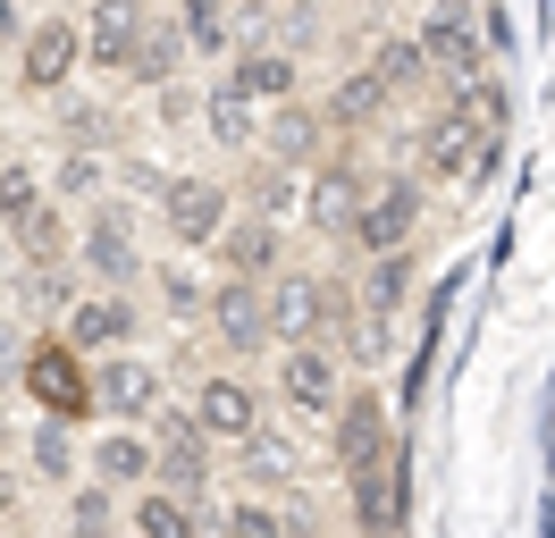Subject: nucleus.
Returning <instances> with one entry per match:
<instances>
[{
	"mask_svg": "<svg viewBox=\"0 0 555 538\" xmlns=\"http://www.w3.org/2000/svg\"><path fill=\"white\" fill-rule=\"evenodd\" d=\"M17 396L35 404V412H60V421H93L102 404H93V362L76 354L68 336H42V345H26L17 354Z\"/></svg>",
	"mask_w": 555,
	"mask_h": 538,
	"instance_id": "nucleus-1",
	"label": "nucleus"
},
{
	"mask_svg": "<svg viewBox=\"0 0 555 538\" xmlns=\"http://www.w3.org/2000/svg\"><path fill=\"white\" fill-rule=\"evenodd\" d=\"M160 228H169L177 253H210L219 228L236 219V185L228 177H203V168H185V177H160Z\"/></svg>",
	"mask_w": 555,
	"mask_h": 538,
	"instance_id": "nucleus-2",
	"label": "nucleus"
},
{
	"mask_svg": "<svg viewBox=\"0 0 555 538\" xmlns=\"http://www.w3.org/2000/svg\"><path fill=\"white\" fill-rule=\"evenodd\" d=\"M203 329L219 336V354H236V362L278 354V336H270V278H236V269H219V286L203 295Z\"/></svg>",
	"mask_w": 555,
	"mask_h": 538,
	"instance_id": "nucleus-3",
	"label": "nucleus"
},
{
	"mask_svg": "<svg viewBox=\"0 0 555 538\" xmlns=\"http://www.w3.org/2000/svg\"><path fill=\"white\" fill-rule=\"evenodd\" d=\"M421 168H387V177H371L362 185V202H353V228H346V244L353 253H396V244H413V228H421Z\"/></svg>",
	"mask_w": 555,
	"mask_h": 538,
	"instance_id": "nucleus-4",
	"label": "nucleus"
},
{
	"mask_svg": "<svg viewBox=\"0 0 555 538\" xmlns=\"http://www.w3.org/2000/svg\"><path fill=\"white\" fill-rule=\"evenodd\" d=\"M76 67H85V17L76 9L26 17V34H17V93H68Z\"/></svg>",
	"mask_w": 555,
	"mask_h": 538,
	"instance_id": "nucleus-5",
	"label": "nucleus"
},
{
	"mask_svg": "<svg viewBox=\"0 0 555 538\" xmlns=\"http://www.w3.org/2000/svg\"><path fill=\"white\" fill-rule=\"evenodd\" d=\"M337 396H346V354H337L328 336H295V345H278V404H286V412L328 421Z\"/></svg>",
	"mask_w": 555,
	"mask_h": 538,
	"instance_id": "nucleus-6",
	"label": "nucleus"
},
{
	"mask_svg": "<svg viewBox=\"0 0 555 538\" xmlns=\"http://www.w3.org/2000/svg\"><path fill=\"white\" fill-rule=\"evenodd\" d=\"M210 446L219 437L194 421V412H177V404H160L152 412V479H169L177 497H210V479H219V463H210Z\"/></svg>",
	"mask_w": 555,
	"mask_h": 538,
	"instance_id": "nucleus-7",
	"label": "nucleus"
},
{
	"mask_svg": "<svg viewBox=\"0 0 555 538\" xmlns=\"http://www.w3.org/2000/svg\"><path fill=\"white\" fill-rule=\"evenodd\" d=\"M328 454H337V471H371V463L396 454V421H387V396L371 379H353L346 396H337V412H328Z\"/></svg>",
	"mask_w": 555,
	"mask_h": 538,
	"instance_id": "nucleus-8",
	"label": "nucleus"
},
{
	"mask_svg": "<svg viewBox=\"0 0 555 538\" xmlns=\"http://www.w3.org/2000/svg\"><path fill=\"white\" fill-rule=\"evenodd\" d=\"M60 336H68L85 362H93V354H118V345H135V336H143L135 286H93V295H76L68 311H60Z\"/></svg>",
	"mask_w": 555,
	"mask_h": 538,
	"instance_id": "nucleus-9",
	"label": "nucleus"
},
{
	"mask_svg": "<svg viewBox=\"0 0 555 538\" xmlns=\"http://www.w3.org/2000/svg\"><path fill=\"white\" fill-rule=\"evenodd\" d=\"M76 269H85L93 286H135V278H143V244H135V228H127L118 202L93 194L85 228H76Z\"/></svg>",
	"mask_w": 555,
	"mask_h": 538,
	"instance_id": "nucleus-10",
	"label": "nucleus"
},
{
	"mask_svg": "<svg viewBox=\"0 0 555 538\" xmlns=\"http://www.w3.org/2000/svg\"><path fill=\"white\" fill-rule=\"evenodd\" d=\"M362 185H371V168H362V161H346V152H320V161H312V185H304V228L328 235V244H346Z\"/></svg>",
	"mask_w": 555,
	"mask_h": 538,
	"instance_id": "nucleus-11",
	"label": "nucleus"
},
{
	"mask_svg": "<svg viewBox=\"0 0 555 538\" xmlns=\"http://www.w3.org/2000/svg\"><path fill=\"white\" fill-rule=\"evenodd\" d=\"M185 412H194V421H203V430L219 437V446H244V437L261 430L270 396H261V387H253L244 370H210L203 387H194V404H185Z\"/></svg>",
	"mask_w": 555,
	"mask_h": 538,
	"instance_id": "nucleus-12",
	"label": "nucleus"
},
{
	"mask_svg": "<svg viewBox=\"0 0 555 538\" xmlns=\"http://www.w3.org/2000/svg\"><path fill=\"white\" fill-rule=\"evenodd\" d=\"M160 370L143 362L135 345H118V354H93V404H102L109 421H152L160 412Z\"/></svg>",
	"mask_w": 555,
	"mask_h": 538,
	"instance_id": "nucleus-13",
	"label": "nucleus"
},
{
	"mask_svg": "<svg viewBox=\"0 0 555 538\" xmlns=\"http://www.w3.org/2000/svg\"><path fill=\"white\" fill-rule=\"evenodd\" d=\"M194 118H203V134L219 143V152H253V143H261V118H270V110H261V101H253V93L236 85V76L219 67L203 93H194Z\"/></svg>",
	"mask_w": 555,
	"mask_h": 538,
	"instance_id": "nucleus-14",
	"label": "nucleus"
},
{
	"mask_svg": "<svg viewBox=\"0 0 555 538\" xmlns=\"http://www.w3.org/2000/svg\"><path fill=\"white\" fill-rule=\"evenodd\" d=\"M270 336L295 345V336H328V278L320 269H278L270 278ZM337 345V336H328Z\"/></svg>",
	"mask_w": 555,
	"mask_h": 538,
	"instance_id": "nucleus-15",
	"label": "nucleus"
},
{
	"mask_svg": "<svg viewBox=\"0 0 555 538\" xmlns=\"http://www.w3.org/2000/svg\"><path fill=\"white\" fill-rule=\"evenodd\" d=\"M210 261L236 269V278H278V261H286V244H278V219H270V210H253V202H236V219L219 228Z\"/></svg>",
	"mask_w": 555,
	"mask_h": 538,
	"instance_id": "nucleus-16",
	"label": "nucleus"
},
{
	"mask_svg": "<svg viewBox=\"0 0 555 538\" xmlns=\"http://www.w3.org/2000/svg\"><path fill=\"white\" fill-rule=\"evenodd\" d=\"M143 17H152L143 0H85V67H102V76H127Z\"/></svg>",
	"mask_w": 555,
	"mask_h": 538,
	"instance_id": "nucleus-17",
	"label": "nucleus"
},
{
	"mask_svg": "<svg viewBox=\"0 0 555 538\" xmlns=\"http://www.w3.org/2000/svg\"><path fill=\"white\" fill-rule=\"evenodd\" d=\"M261 152H270L278 168H312L320 152H328V110H312V101H270V118H261Z\"/></svg>",
	"mask_w": 555,
	"mask_h": 538,
	"instance_id": "nucleus-18",
	"label": "nucleus"
},
{
	"mask_svg": "<svg viewBox=\"0 0 555 538\" xmlns=\"http://www.w3.org/2000/svg\"><path fill=\"white\" fill-rule=\"evenodd\" d=\"M421 51H429V67L447 76V85H472V76H488V42L480 26L463 17V9H438V17H421Z\"/></svg>",
	"mask_w": 555,
	"mask_h": 538,
	"instance_id": "nucleus-19",
	"label": "nucleus"
},
{
	"mask_svg": "<svg viewBox=\"0 0 555 538\" xmlns=\"http://www.w3.org/2000/svg\"><path fill=\"white\" fill-rule=\"evenodd\" d=\"M228 76H236V85L261 101V110L304 93V60H295L286 42H244V51H228Z\"/></svg>",
	"mask_w": 555,
	"mask_h": 538,
	"instance_id": "nucleus-20",
	"label": "nucleus"
},
{
	"mask_svg": "<svg viewBox=\"0 0 555 538\" xmlns=\"http://www.w3.org/2000/svg\"><path fill=\"white\" fill-rule=\"evenodd\" d=\"M185 60H194V51H185V26L152 9V17H143V34H135V60H127V85H143V93H169L177 76H185Z\"/></svg>",
	"mask_w": 555,
	"mask_h": 538,
	"instance_id": "nucleus-21",
	"label": "nucleus"
},
{
	"mask_svg": "<svg viewBox=\"0 0 555 538\" xmlns=\"http://www.w3.org/2000/svg\"><path fill=\"white\" fill-rule=\"evenodd\" d=\"M85 471H102L109 488H127V497H135L143 479H152V421H118L109 437H93Z\"/></svg>",
	"mask_w": 555,
	"mask_h": 538,
	"instance_id": "nucleus-22",
	"label": "nucleus"
},
{
	"mask_svg": "<svg viewBox=\"0 0 555 538\" xmlns=\"http://www.w3.org/2000/svg\"><path fill=\"white\" fill-rule=\"evenodd\" d=\"M396 110H404V101L387 93V76L362 60V67L337 76V93H328V127H353V134H362V127H379V118H396Z\"/></svg>",
	"mask_w": 555,
	"mask_h": 538,
	"instance_id": "nucleus-23",
	"label": "nucleus"
},
{
	"mask_svg": "<svg viewBox=\"0 0 555 538\" xmlns=\"http://www.w3.org/2000/svg\"><path fill=\"white\" fill-rule=\"evenodd\" d=\"M127 530H143V538H194V530H203V504L177 497L169 479H143L135 497H127Z\"/></svg>",
	"mask_w": 555,
	"mask_h": 538,
	"instance_id": "nucleus-24",
	"label": "nucleus"
},
{
	"mask_svg": "<svg viewBox=\"0 0 555 538\" xmlns=\"http://www.w3.org/2000/svg\"><path fill=\"white\" fill-rule=\"evenodd\" d=\"M26 463H35V479H51V488H68L76 471H85V446H76V421H60V412H35V430H26Z\"/></svg>",
	"mask_w": 555,
	"mask_h": 538,
	"instance_id": "nucleus-25",
	"label": "nucleus"
},
{
	"mask_svg": "<svg viewBox=\"0 0 555 538\" xmlns=\"http://www.w3.org/2000/svg\"><path fill=\"white\" fill-rule=\"evenodd\" d=\"M177 26H185V51L210 67L236 51V0H177Z\"/></svg>",
	"mask_w": 555,
	"mask_h": 538,
	"instance_id": "nucleus-26",
	"label": "nucleus"
},
{
	"mask_svg": "<svg viewBox=\"0 0 555 538\" xmlns=\"http://www.w3.org/2000/svg\"><path fill=\"white\" fill-rule=\"evenodd\" d=\"M362 303L371 311H404L413 303V244H396V253H362Z\"/></svg>",
	"mask_w": 555,
	"mask_h": 538,
	"instance_id": "nucleus-27",
	"label": "nucleus"
},
{
	"mask_svg": "<svg viewBox=\"0 0 555 538\" xmlns=\"http://www.w3.org/2000/svg\"><path fill=\"white\" fill-rule=\"evenodd\" d=\"M371 67L387 76V93H396V101H413L421 85L438 76V67H429V51H421V34H387L379 51H371Z\"/></svg>",
	"mask_w": 555,
	"mask_h": 538,
	"instance_id": "nucleus-28",
	"label": "nucleus"
},
{
	"mask_svg": "<svg viewBox=\"0 0 555 538\" xmlns=\"http://www.w3.org/2000/svg\"><path fill=\"white\" fill-rule=\"evenodd\" d=\"M42 202H51V177H35L26 161H9V168H0V228H9V235L26 228Z\"/></svg>",
	"mask_w": 555,
	"mask_h": 538,
	"instance_id": "nucleus-29",
	"label": "nucleus"
},
{
	"mask_svg": "<svg viewBox=\"0 0 555 538\" xmlns=\"http://www.w3.org/2000/svg\"><path fill=\"white\" fill-rule=\"evenodd\" d=\"M118 497H127V488H109L102 471H76L68 479V522L76 530H109V522H118Z\"/></svg>",
	"mask_w": 555,
	"mask_h": 538,
	"instance_id": "nucleus-30",
	"label": "nucleus"
},
{
	"mask_svg": "<svg viewBox=\"0 0 555 538\" xmlns=\"http://www.w3.org/2000/svg\"><path fill=\"white\" fill-rule=\"evenodd\" d=\"M219 530L228 538H278V530H295V522H286V504H270V497H236V504H219Z\"/></svg>",
	"mask_w": 555,
	"mask_h": 538,
	"instance_id": "nucleus-31",
	"label": "nucleus"
},
{
	"mask_svg": "<svg viewBox=\"0 0 555 538\" xmlns=\"http://www.w3.org/2000/svg\"><path fill=\"white\" fill-rule=\"evenodd\" d=\"M286 471H295V446H286V437H270V430L244 437V479H253V488H286Z\"/></svg>",
	"mask_w": 555,
	"mask_h": 538,
	"instance_id": "nucleus-32",
	"label": "nucleus"
},
{
	"mask_svg": "<svg viewBox=\"0 0 555 538\" xmlns=\"http://www.w3.org/2000/svg\"><path fill=\"white\" fill-rule=\"evenodd\" d=\"M60 143H68V152H109V143H118V118L93 110V101H76V110H60Z\"/></svg>",
	"mask_w": 555,
	"mask_h": 538,
	"instance_id": "nucleus-33",
	"label": "nucleus"
},
{
	"mask_svg": "<svg viewBox=\"0 0 555 538\" xmlns=\"http://www.w3.org/2000/svg\"><path fill=\"white\" fill-rule=\"evenodd\" d=\"M93 194H102V152H68V161L51 168V202L76 210V202H93Z\"/></svg>",
	"mask_w": 555,
	"mask_h": 538,
	"instance_id": "nucleus-34",
	"label": "nucleus"
},
{
	"mask_svg": "<svg viewBox=\"0 0 555 538\" xmlns=\"http://www.w3.org/2000/svg\"><path fill=\"white\" fill-rule=\"evenodd\" d=\"M244 202H253V210H270V219H286V210H295V168H261V177H253V194H244Z\"/></svg>",
	"mask_w": 555,
	"mask_h": 538,
	"instance_id": "nucleus-35",
	"label": "nucleus"
},
{
	"mask_svg": "<svg viewBox=\"0 0 555 538\" xmlns=\"http://www.w3.org/2000/svg\"><path fill=\"white\" fill-rule=\"evenodd\" d=\"M17 504H26V479L0 463V522H17Z\"/></svg>",
	"mask_w": 555,
	"mask_h": 538,
	"instance_id": "nucleus-36",
	"label": "nucleus"
},
{
	"mask_svg": "<svg viewBox=\"0 0 555 538\" xmlns=\"http://www.w3.org/2000/svg\"><path fill=\"white\" fill-rule=\"evenodd\" d=\"M160 286H169V303H177V311H203V286H194V278H177V269H169Z\"/></svg>",
	"mask_w": 555,
	"mask_h": 538,
	"instance_id": "nucleus-37",
	"label": "nucleus"
},
{
	"mask_svg": "<svg viewBox=\"0 0 555 538\" xmlns=\"http://www.w3.org/2000/svg\"><path fill=\"white\" fill-rule=\"evenodd\" d=\"M26 34V0H0V42H17Z\"/></svg>",
	"mask_w": 555,
	"mask_h": 538,
	"instance_id": "nucleus-38",
	"label": "nucleus"
},
{
	"mask_svg": "<svg viewBox=\"0 0 555 538\" xmlns=\"http://www.w3.org/2000/svg\"><path fill=\"white\" fill-rule=\"evenodd\" d=\"M244 9H295V0H244Z\"/></svg>",
	"mask_w": 555,
	"mask_h": 538,
	"instance_id": "nucleus-39",
	"label": "nucleus"
},
{
	"mask_svg": "<svg viewBox=\"0 0 555 538\" xmlns=\"http://www.w3.org/2000/svg\"><path fill=\"white\" fill-rule=\"evenodd\" d=\"M143 9H169V0H143Z\"/></svg>",
	"mask_w": 555,
	"mask_h": 538,
	"instance_id": "nucleus-40",
	"label": "nucleus"
},
{
	"mask_svg": "<svg viewBox=\"0 0 555 538\" xmlns=\"http://www.w3.org/2000/svg\"><path fill=\"white\" fill-rule=\"evenodd\" d=\"M0 446H9V421H0Z\"/></svg>",
	"mask_w": 555,
	"mask_h": 538,
	"instance_id": "nucleus-41",
	"label": "nucleus"
}]
</instances>
